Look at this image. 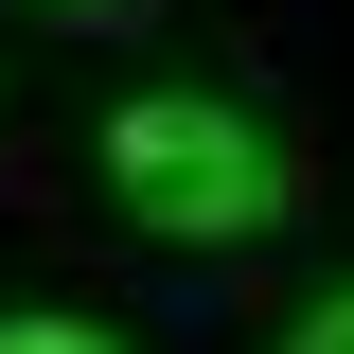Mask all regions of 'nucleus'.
<instances>
[{"mask_svg":"<svg viewBox=\"0 0 354 354\" xmlns=\"http://www.w3.org/2000/svg\"><path fill=\"white\" fill-rule=\"evenodd\" d=\"M283 354H354V283H337V301H319V319H301Z\"/></svg>","mask_w":354,"mask_h":354,"instance_id":"nucleus-3","label":"nucleus"},{"mask_svg":"<svg viewBox=\"0 0 354 354\" xmlns=\"http://www.w3.org/2000/svg\"><path fill=\"white\" fill-rule=\"evenodd\" d=\"M106 195L142 230H177V248H230V230L283 213V142L248 106H213V88H142V106H106Z\"/></svg>","mask_w":354,"mask_h":354,"instance_id":"nucleus-1","label":"nucleus"},{"mask_svg":"<svg viewBox=\"0 0 354 354\" xmlns=\"http://www.w3.org/2000/svg\"><path fill=\"white\" fill-rule=\"evenodd\" d=\"M0 354H124V337H88V319H0Z\"/></svg>","mask_w":354,"mask_h":354,"instance_id":"nucleus-2","label":"nucleus"}]
</instances>
